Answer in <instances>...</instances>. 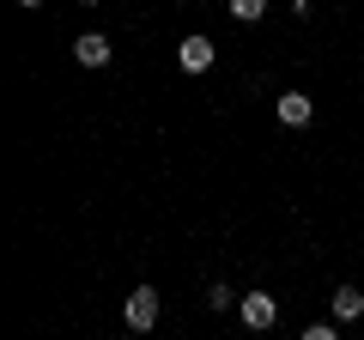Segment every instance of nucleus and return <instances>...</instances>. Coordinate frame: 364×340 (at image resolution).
<instances>
[{"label":"nucleus","instance_id":"3","mask_svg":"<svg viewBox=\"0 0 364 340\" xmlns=\"http://www.w3.org/2000/svg\"><path fill=\"white\" fill-rule=\"evenodd\" d=\"M213 55H219V49H213V37H200V31L176 43V61H182V73H207V67H213Z\"/></svg>","mask_w":364,"mask_h":340},{"label":"nucleus","instance_id":"4","mask_svg":"<svg viewBox=\"0 0 364 340\" xmlns=\"http://www.w3.org/2000/svg\"><path fill=\"white\" fill-rule=\"evenodd\" d=\"M73 61L79 67H104L109 61V37H104V31H85V37L73 43Z\"/></svg>","mask_w":364,"mask_h":340},{"label":"nucleus","instance_id":"11","mask_svg":"<svg viewBox=\"0 0 364 340\" xmlns=\"http://www.w3.org/2000/svg\"><path fill=\"white\" fill-rule=\"evenodd\" d=\"M79 6H97V0H79Z\"/></svg>","mask_w":364,"mask_h":340},{"label":"nucleus","instance_id":"5","mask_svg":"<svg viewBox=\"0 0 364 340\" xmlns=\"http://www.w3.org/2000/svg\"><path fill=\"white\" fill-rule=\"evenodd\" d=\"M310 116H316V104L304 92H286L279 97V122H286V128H310Z\"/></svg>","mask_w":364,"mask_h":340},{"label":"nucleus","instance_id":"10","mask_svg":"<svg viewBox=\"0 0 364 340\" xmlns=\"http://www.w3.org/2000/svg\"><path fill=\"white\" fill-rule=\"evenodd\" d=\"M18 6H31V13H37V6H43V0H18Z\"/></svg>","mask_w":364,"mask_h":340},{"label":"nucleus","instance_id":"1","mask_svg":"<svg viewBox=\"0 0 364 340\" xmlns=\"http://www.w3.org/2000/svg\"><path fill=\"white\" fill-rule=\"evenodd\" d=\"M122 322H128L134 334H152V328H158V292L152 286H134L128 304H122Z\"/></svg>","mask_w":364,"mask_h":340},{"label":"nucleus","instance_id":"9","mask_svg":"<svg viewBox=\"0 0 364 340\" xmlns=\"http://www.w3.org/2000/svg\"><path fill=\"white\" fill-rule=\"evenodd\" d=\"M304 340H340V328L334 322H310V328H304Z\"/></svg>","mask_w":364,"mask_h":340},{"label":"nucleus","instance_id":"2","mask_svg":"<svg viewBox=\"0 0 364 340\" xmlns=\"http://www.w3.org/2000/svg\"><path fill=\"white\" fill-rule=\"evenodd\" d=\"M237 316H243V328H273L279 322V304H273V292H243V304H237Z\"/></svg>","mask_w":364,"mask_h":340},{"label":"nucleus","instance_id":"6","mask_svg":"<svg viewBox=\"0 0 364 340\" xmlns=\"http://www.w3.org/2000/svg\"><path fill=\"white\" fill-rule=\"evenodd\" d=\"M334 316H340V322H358V316H364V292L358 286H340L334 292Z\"/></svg>","mask_w":364,"mask_h":340},{"label":"nucleus","instance_id":"8","mask_svg":"<svg viewBox=\"0 0 364 340\" xmlns=\"http://www.w3.org/2000/svg\"><path fill=\"white\" fill-rule=\"evenodd\" d=\"M207 310H231V286H207Z\"/></svg>","mask_w":364,"mask_h":340},{"label":"nucleus","instance_id":"7","mask_svg":"<svg viewBox=\"0 0 364 340\" xmlns=\"http://www.w3.org/2000/svg\"><path fill=\"white\" fill-rule=\"evenodd\" d=\"M231 13H237V18H243V25H255V18H261V13H267V0H231Z\"/></svg>","mask_w":364,"mask_h":340}]
</instances>
